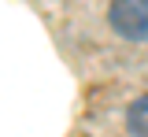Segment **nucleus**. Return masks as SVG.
Wrapping results in <instances>:
<instances>
[{
  "label": "nucleus",
  "instance_id": "f257e3e1",
  "mask_svg": "<svg viewBox=\"0 0 148 137\" xmlns=\"http://www.w3.org/2000/svg\"><path fill=\"white\" fill-rule=\"evenodd\" d=\"M108 19L115 26V34H122L126 41H145L148 37V0H111Z\"/></svg>",
  "mask_w": 148,
  "mask_h": 137
},
{
  "label": "nucleus",
  "instance_id": "f03ea898",
  "mask_svg": "<svg viewBox=\"0 0 148 137\" xmlns=\"http://www.w3.org/2000/svg\"><path fill=\"white\" fill-rule=\"evenodd\" d=\"M126 122H130V134H133V137H148V93H145L141 100L130 104Z\"/></svg>",
  "mask_w": 148,
  "mask_h": 137
}]
</instances>
